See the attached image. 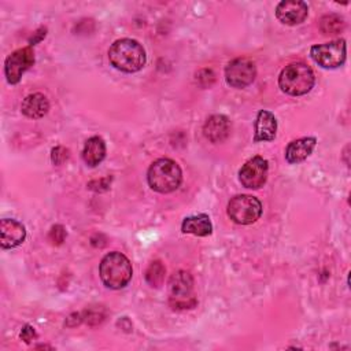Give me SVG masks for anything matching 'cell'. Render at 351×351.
Instances as JSON below:
<instances>
[{
  "instance_id": "cell-11",
  "label": "cell",
  "mask_w": 351,
  "mask_h": 351,
  "mask_svg": "<svg viewBox=\"0 0 351 351\" xmlns=\"http://www.w3.org/2000/svg\"><path fill=\"white\" fill-rule=\"evenodd\" d=\"M308 15V7L302 0H284L276 7L277 19L288 26L302 23Z\"/></svg>"
},
{
  "instance_id": "cell-1",
  "label": "cell",
  "mask_w": 351,
  "mask_h": 351,
  "mask_svg": "<svg viewBox=\"0 0 351 351\" xmlns=\"http://www.w3.org/2000/svg\"><path fill=\"white\" fill-rule=\"evenodd\" d=\"M145 51L143 45L133 38H121L111 44L108 60L111 66L123 73H136L145 64Z\"/></svg>"
},
{
  "instance_id": "cell-12",
  "label": "cell",
  "mask_w": 351,
  "mask_h": 351,
  "mask_svg": "<svg viewBox=\"0 0 351 351\" xmlns=\"http://www.w3.org/2000/svg\"><path fill=\"white\" fill-rule=\"evenodd\" d=\"M26 239L25 226L12 218L0 221V244L4 250H11L21 245Z\"/></svg>"
},
{
  "instance_id": "cell-19",
  "label": "cell",
  "mask_w": 351,
  "mask_h": 351,
  "mask_svg": "<svg viewBox=\"0 0 351 351\" xmlns=\"http://www.w3.org/2000/svg\"><path fill=\"white\" fill-rule=\"evenodd\" d=\"M165 274H166V267L163 266V263L160 261H154L149 263L148 269L145 270V281L151 285V287H160L163 280H165Z\"/></svg>"
},
{
  "instance_id": "cell-3",
  "label": "cell",
  "mask_w": 351,
  "mask_h": 351,
  "mask_svg": "<svg viewBox=\"0 0 351 351\" xmlns=\"http://www.w3.org/2000/svg\"><path fill=\"white\" fill-rule=\"evenodd\" d=\"M315 77L311 67L303 62L287 64L278 75V86L291 96H302L311 90Z\"/></svg>"
},
{
  "instance_id": "cell-10",
  "label": "cell",
  "mask_w": 351,
  "mask_h": 351,
  "mask_svg": "<svg viewBox=\"0 0 351 351\" xmlns=\"http://www.w3.org/2000/svg\"><path fill=\"white\" fill-rule=\"evenodd\" d=\"M269 165L262 156H254L247 160L239 170V180L248 189H259L267 180Z\"/></svg>"
},
{
  "instance_id": "cell-24",
  "label": "cell",
  "mask_w": 351,
  "mask_h": 351,
  "mask_svg": "<svg viewBox=\"0 0 351 351\" xmlns=\"http://www.w3.org/2000/svg\"><path fill=\"white\" fill-rule=\"evenodd\" d=\"M45 34H47V27H40V29H37V30L33 33V36L29 38V44H30V45L37 44L38 41H41V40L45 37Z\"/></svg>"
},
{
  "instance_id": "cell-8",
  "label": "cell",
  "mask_w": 351,
  "mask_h": 351,
  "mask_svg": "<svg viewBox=\"0 0 351 351\" xmlns=\"http://www.w3.org/2000/svg\"><path fill=\"white\" fill-rule=\"evenodd\" d=\"M256 77L255 63L248 58H237L228 63L225 69L226 82L237 89L245 88L254 82Z\"/></svg>"
},
{
  "instance_id": "cell-20",
  "label": "cell",
  "mask_w": 351,
  "mask_h": 351,
  "mask_svg": "<svg viewBox=\"0 0 351 351\" xmlns=\"http://www.w3.org/2000/svg\"><path fill=\"white\" fill-rule=\"evenodd\" d=\"M319 27L324 34H337L344 29V21L336 14H329L321 18Z\"/></svg>"
},
{
  "instance_id": "cell-13",
  "label": "cell",
  "mask_w": 351,
  "mask_h": 351,
  "mask_svg": "<svg viewBox=\"0 0 351 351\" xmlns=\"http://www.w3.org/2000/svg\"><path fill=\"white\" fill-rule=\"evenodd\" d=\"M203 133L211 143H222L230 134V121L222 114L211 115L203 126Z\"/></svg>"
},
{
  "instance_id": "cell-16",
  "label": "cell",
  "mask_w": 351,
  "mask_h": 351,
  "mask_svg": "<svg viewBox=\"0 0 351 351\" xmlns=\"http://www.w3.org/2000/svg\"><path fill=\"white\" fill-rule=\"evenodd\" d=\"M21 110L27 118L38 119L48 112L49 103L43 93H32L23 99L21 104Z\"/></svg>"
},
{
  "instance_id": "cell-18",
  "label": "cell",
  "mask_w": 351,
  "mask_h": 351,
  "mask_svg": "<svg viewBox=\"0 0 351 351\" xmlns=\"http://www.w3.org/2000/svg\"><path fill=\"white\" fill-rule=\"evenodd\" d=\"M181 230L195 236H208L213 232V225L207 214H197L186 217L181 223Z\"/></svg>"
},
{
  "instance_id": "cell-21",
  "label": "cell",
  "mask_w": 351,
  "mask_h": 351,
  "mask_svg": "<svg viewBox=\"0 0 351 351\" xmlns=\"http://www.w3.org/2000/svg\"><path fill=\"white\" fill-rule=\"evenodd\" d=\"M48 239L49 241L53 244V245H60L64 239H66V230L62 225H53L49 230V234H48Z\"/></svg>"
},
{
  "instance_id": "cell-6",
  "label": "cell",
  "mask_w": 351,
  "mask_h": 351,
  "mask_svg": "<svg viewBox=\"0 0 351 351\" xmlns=\"http://www.w3.org/2000/svg\"><path fill=\"white\" fill-rule=\"evenodd\" d=\"M229 218L239 225H250L262 215V203L252 195H236L228 203Z\"/></svg>"
},
{
  "instance_id": "cell-4",
  "label": "cell",
  "mask_w": 351,
  "mask_h": 351,
  "mask_svg": "<svg viewBox=\"0 0 351 351\" xmlns=\"http://www.w3.org/2000/svg\"><path fill=\"white\" fill-rule=\"evenodd\" d=\"M147 181L154 191L159 193H170L181 185L182 171L173 159L160 158L149 166Z\"/></svg>"
},
{
  "instance_id": "cell-17",
  "label": "cell",
  "mask_w": 351,
  "mask_h": 351,
  "mask_svg": "<svg viewBox=\"0 0 351 351\" xmlns=\"http://www.w3.org/2000/svg\"><path fill=\"white\" fill-rule=\"evenodd\" d=\"M106 156V143L101 137L93 136L86 140L82 149V159L86 166L95 167L103 162Z\"/></svg>"
},
{
  "instance_id": "cell-23",
  "label": "cell",
  "mask_w": 351,
  "mask_h": 351,
  "mask_svg": "<svg viewBox=\"0 0 351 351\" xmlns=\"http://www.w3.org/2000/svg\"><path fill=\"white\" fill-rule=\"evenodd\" d=\"M21 339L25 341V343H30L32 340H34L36 337H37V333H36V330H34V328L33 326H30V325H25L23 328H22V330H21Z\"/></svg>"
},
{
  "instance_id": "cell-22",
  "label": "cell",
  "mask_w": 351,
  "mask_h": 351,
  "mask_svg": "<svg viewBox=\"0 0 351 351\" xmlns=\"http://www.w3.org/2000/svg\"><path fill=\"white\" fill-rule=\"evenodd\" d=\"M51 158H52V162H53V165H62L64 160H67V158H69V151L64 148V147H55L53 149H52V155H51Z\"/></svg>"
},
{
  "instance_id": "cell-14",
  "label": "cell",
  "mask_w": 351,
  "mask_h": 351,
  "mask_svg": "<svg viewBox=\"0 0 351 351\" xmlns=\"http://www.w3.org/2000/svg\"><path fill=\"white\" fill-rule=\"evenodd\" d=\"M277 134V119L273 112L267 110H261L255 121V136L254 141H271Z\"/></svg>"
},
{
  "instance_id": "cell-5",
  "label": "cell",
  "mask_w": 351,
  "mask_h": 351,
  "mask_svg": "<svg viewBox=\"0 0 351 351\" xmlns=\"http://www.w3.org/2000/svg\"><path fill=\"white\" fill-rule=\"evenodd\" d=\"M170 306L174 310H188L196 306L193 278L185 270H178L170 278Z\"/></svg>"
},
{
  "instance_id": "cell-15",
  "label": "cell",
  "mask_w": 351,
  "mask_h": 351,
  "mask_svg": "<svg viewBox=\"0 0 351 351\" xmlns=\"http://www.w3.org/2000/svg\"><path fill=\"white\" fill-rule=\"evenodd\" d=\"M317 144L315 137H302L288 144L285 149V159L289 163H300L306 160Z\"/></svg>"
},
{
  "instance_id": "cell-7",
  "label": "cell",
  "mask_w": 351,
  "mask_h": 351,
  "mask_svg": "<svg viewBox=\"0 0 351 351\" xmlns=\"http://www.w3.org/2000/svg\"><path fill=\"white\" fill-rule=\"evenodd\" d=\"M313 60L324 69H336L346 62V41L343 38L325 44L313 45L310 49Z\"/></svg>"
},
{
  "instance_id": "cell-9",
  "label": "cell",
  "mask_w": 351,
  "mask_h": 351,
  "mask_svg": "<svg viewBox=\"0 0 351 351\" xmlns=\"http://www.w3.org/2000/svg\"><path fill=\"white\" fill-rule=\"evenodd\" d=\"M34 64V52L32 47H25L14 51L4 63V74L10 84H18L32 66Z\"/></svg>"
},
{
  "instance_id": "cell-2",
  "label": "cell",
  "mask_w": 351,
  "mask_h": 351,
  "mask_svg": "<svg viewBox=\"0 0 351 351\" xmlns=\"http://www.w3.org/2000/svg\"><path fill=\"white\" fill-rule=\"evenodd\" d=\"M99 274L107 288L121 289L132 280L133 269L130 261L123 254L112 251L101 259L99 265Z\"/></svg>"
}]
</instances>
